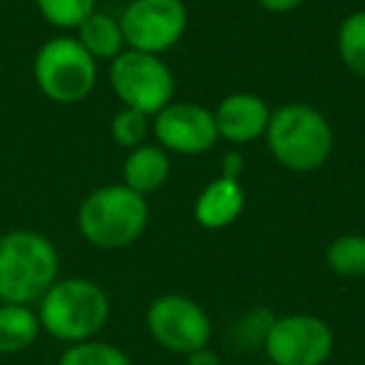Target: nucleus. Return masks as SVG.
I'll return each instance as SVG.
<instances>
[{
  "label": "nucleus",
  "mask_w": 365,
  "mask_h": 365,
  "mask_svg": "<svg viewBox=\"0 0 365 365\" xmlns=\"http://www.w3.org/2000/svg\"><path fill=\"white\" fill-rule=\"evenodd\" d=\"M61 258L51 238L36 230L0 235V303H38L58 280Z\"/></svg>",
  "instance_id": "nucleus-1"
},
{
  "label": "nucleus",
  "mask_w": 365,
  "mask_h": 365,
  "mask_svg": "<svg viewBox=\"0 0 365 365\" xmlns=\"http://www.w3.org/2000/svg\"><path fill=\"white\" fill-rule=\"evenodd\" d=\"M243 208H245V190L240 185V180H230V178L218 175L195 198L193 215L200 228L223 230L240 218Z\"/></svg>",
  "instance_id": "nucleus-12"
},
{
  "label": "nucleus",
  "mask_w": 365,
  "mask_h": 365,
  "mask_svg": "<svg viewBox=\"0 0 365 365\" xmlns=\"http://www.w3.org/2000/svg\"><path fill=\"white\" fill-rule=\"evenodd\" d=\"M185 360H188V365H220V358L215 350H210L208 345L200 350H193L190 355H185Z\"/></svg>",
  "instance_id": "nucleus-23"
},
{
  "label": "nucleus",
  "mask_w": 365,
  "mask_h": 365,
  "mask_svg": "<svg viewBox=\"0 0 365 365\" xmlns=\"http://www.w3.org/2000/svg\"><path fill=\"white\" fill-rule=\"evenodd\" d=\"M265 140L273 158L293 173L318 170L333 153V128L313 106L288 103L270 113Z\"/></svg>",
  "instance_id": "nucleus-4"
},
{
  "label": "nucleus",
  "mask_w": 365,
  "mask_h": 365,
  "mask_svg": "<svg viewBox=\"0 0 365 365\" xmlns=\"http://www.w3.org/2000/svg\"><path fill=\"white\" fill-rule=\"evenodd\" d=\"M76 41L91 53L96 61H115L125 51V38H123L120 21L108 13L93 11L81 26L76 28Z\"/></svg>",
  "instance_id": "nucleus-14"
},
{
  "label": "nucleus",
  "mask_w": 365,
  "mask_h": 365,
  "mask_svg": "<svg viewBox=\"0 0 365 365\" xmlns=\"http://www.w3.org/2000/svg\"><path fill=\"white\" fill-rule=\"evenodd\" d=\"M33 76L48 101L58 106H76L96 88L98 61L76 38H53L36 53Z\"/></svg>",
  "instance_id": "nucleus-5"
},
{
  "label": "nucleus",
  "mask_w": 365,
  "mask_h": 365,
  "mask_svg": "<svg viewBox=\"0 0 365 365\" xmlns=\"http://www.w3.org/2000/svg\"><path fill=\"white\" fill-rule=\"evenodd\" d=\"M338 56L348 73L365 81V11H353L340 21Z\"/></svg>",
  "instance_id": "nucleus-16"
},
{
  "label": "nucleus",
  "mask_w": 365,
  "mask_h": 365,
  "mask_svg": "<svg viewBox=\"0 0 365 365\" xmlns=\"http://www.w3.org/2000/svg\"><path fill=\"white\" fill-rule=\"evenodd\" d=\"M245 170V160L238 150H228L220 160V178H230V180H240Z\"/></svg>",
  "instance_id": "nucleus-21"
},
{
  "label": "nucleus",
  "mask_w": 365,
  "mask_h": 365,
  "mask_svg": "<svg viewBox=\"0 0 365 365\" xmlns=\"http://www.w3.org/2000/svg\"><path fill=\"white\" fill-rule=\"evenodd\" d=\"M268 365H270V363H268Z\"/></svg>",
  "instance_id": "nucleus-24"
},
{
  "label": "nucleus",
  "mask_w": 365,
  "mask_h": 365,
  "mask_svg": "<svg viewBox=\"0 0 365 365\" xmlns=\"http://www.w3.org/2000/svg\"><path fill=\"white\" fill-rule=\"evenodd\" d=\"M148 133H150V118L143 115V113H138V110H130V108L118 110L110 123L113 140H115L120 148H128V150L143 145Z\"/></svg>",
  "instance_id": "nucleus-20"
},
{
  "label": "nucleus",
  "mask_w": 365,
  "mask_h": 365,
  "mask_svg": "<svg viewBox=\"0 0 365 365\" xmlns=\"http://www.w3.org/2000/svg\"><path fill=\"white\" fill-rule=\"evenodd\" d=\"M58 365H133V360L118 345L93 338L68 345L58 358Z\"/></svg>",
  "instance_id": "nucleus-18"
},
{
  "label": "nucleus",
  "mask_w": 365,
  "mask_h": 365,
  "mask_svg": "<svg viewBox=\"0 0 365 365\" xmlns=\"http://www.w3.org/2000/svg\"><path fill=\"white\" fill-rule=\"evenodd\" d=\"M263 348L270 365H325L333 355L335 335L318 315L293 313L270 320Z\"/></svg>",
  "instance_id": "nucleus-7"
},
{
  "label": "nucleus",
  "mask_w": 365,
  "mask_h": 365,
  "mask_svg": "<svg viewBox=\"0 0 365 365\" xmlns=\"http://www.w3.org/2000/svg\"><path fill=\"white\" fill-rule=\"evenodd\" d=\"M325 263L340 278H363L365 275V235H338L325 250Z\"/></svg>",
  "instance_id": "nucleus-17"
},
{
  "label": "nucleus",
  "mask_w": 365,
  "mask_h": 365,
  "mask_svg": "<svg viewBox=\"0 0 365 365\" xmlns=\"http://www.w3.org/2000/svg\"><path fill=\"white\" fill-rule=\"evenodd\" d=\"M110 318L108 293L88 278H63L38 300L41 328L56 340L73 345L93 340Z\"/></svg>",
  "instance_id": "nucleus-2"
},
{
  "label": "nucleus",
  "mask_w": 365,
  "mask_h": 365,
  "mask_svg": "<svg viewBox=\"0 0 365 365\" xmlns=\"http://www.w3.org/2000/svg\"><path fill=\"white\" fill-rule=\"evenodd\" d=\"M168 178H170V158L160 145L143 143V145L133 148L123 163V185L135 190L143 198L160 190Z\"/></svg>",
  "instance_id": "nucleus-13"
},
{
  "label": "nucleus",
  "mask_w": 365,
  "mask_h": 365,
  "mask_svg": "<svg viewBox=\"0 0 365 365\" xmlns=\"http://www.w3.org/2000/svg\"><path fill=\"white\" fill-rule=\"evenodd\" d=\"M108 76H110L113 93L123 103V108L153 118L168 103H173L175 78L160 56L125 48L115 61H110Z\"/></svg>",
  "instance_id": "nucleus-6"
},
{
  "label": "nucleus",
  "mask_w": 365,
  "mask_h": 365,
  "mask_svg": "<svg viewBox=\"0 0 365 365\" xmlns=\"http://www.w3.org/2000/svg\"><path fill=\"white\" fill-rule=\"evenodd\" d=\"M148 333L160 348L178 355H190L210 343L213 325L193 298L180 293L158 295L145 313Z\"/></svg>",
  "instance_id": "nucleus-9"
},
{
  "label": "nucleus",
  "mask_w": 365,
  "mask_h": 365,
  "mask_svg": "<svg viewBox=\"0 0 365 365\" xmlns=\"http://www.w3.org/2000/svg\"><path fill=\"white\" fill-rule=\"evenodd\" d=\"M270 108L258 93L238 91L225 96L213 110L218 138L233 143V145H245L258 138H265L270 123Z\"/></svg>",
  "instance_id": "nucleus-11"
},
{
  "label": "nucleus",
  "mask_w": 365,
  "mask_h": 365,
  "mask_svg": "<svg viewBox=\"0 0 365 365\" xmlns=\"http://www.w3.org/2000/svg\"><path fill=\"white\" fill-rule=\"evenodd\" d=\"M36 6L46 23L61 31H71L96 11V0H36Z\"/></svg>",
  "instance_id": "nucleus-19"
},
{
  "label": "nucleus",
  "mask_w": 365,
  "mask_h": 365,
  "mask_svg": "<svg viewBox=\"0 0 365 365\" xmlns=\"http://www.w3.org/2000/svg\"><path fill=\"white\" fill-rule=\"evenodd\" d=\"M41 320L31 305L0 303V353L16 355L28 350L41 335Z\"/></svg>",
  "instance_id": "nucleus-15"
},
{
  "label": "nucleus",
  "mask_w": 365,
  "mask_h": 365,
  "mask_svg": "<svg viewBox=\"0 0 365 365\" xmlns=\"http://www.w3.org/2000/svg\"><path fill=\"white\" fill-rule=\"evenodd\" d=\"M305 0H258V6L268 13H293L303 6Z\"/></svg>",
  "instance_id": "nucleus-22"
},
{
  "label": "nucleus",
  "mask_w": 365,
  "mask_h": 365,
  "mask_svg": "<svg viewBox=\"0 0 365 365\" xmlns=\"http://www.w3.org/2000/svg\"><path fill=\"white\" fill-rule=\"evenodd\" d=\"M118 21L125 48L163 56L188 31V8L182 0H130Z\"/></svg>",
  "instance_id": "nucleus-8"
},
{
  "label": "nucleus",
  "mask_w": 365,
  "mask_h": 365,
  "mask_svg": "<svg viewBox=\"0 0 365 365\" xmlns=\"http://www.w3.org/2000/svg\"><path fill=\"white\" fill-rule=\"evenodd\" d=\"M150 130L163 150L178 155H200L220 140L213 110L200 103H168L153 115Z\"/></svg>",
  "instance_id": "nucleus-10"
},
{
  "label": "nucleus",
  "mask_w": 365,
  "mask_h": 365,
  "mask_svg": "<svg viewBox=\"0 0 365 365\" xmlns=\"http://www.w3.org/2000/svg\"><path fill=\"white\" fill-rule=\"evenodd\" d=\"M148 198L123 182L103 185L83 198L78 208V230L101 250H120L133 245L148 228Z\"/></svg>",
  "instance_id": "nucleus-3"
}]
</instances>
